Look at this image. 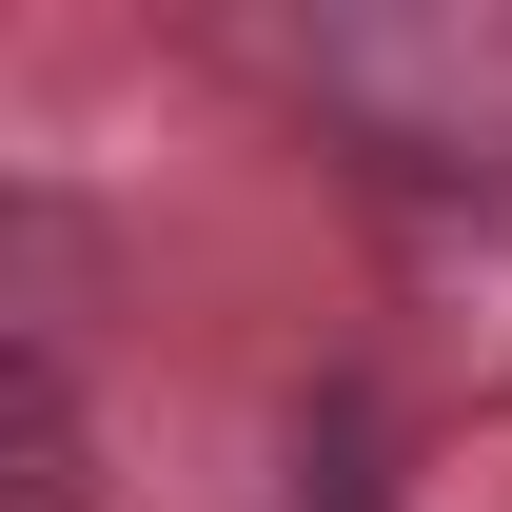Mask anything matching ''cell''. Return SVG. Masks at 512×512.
<instances>
[{"label": "cell", "instance_id": "1", "mask_svg": "<svg viewBox=\"0 0 512 512\" xmlns=\"http://www.w3.org/2000/svg\"><path fill=\"white\" fill-rule=\"evenodd\" d=\"M0 512H99V414H79L60 335L0 355Z\"/></svg>", "mask_w": 512, "mask_h": 512}, {"label": "cell", "instance_id": "2", "mask_svg": "<svg viewBox=\"0 0 512 512\" xmlns=\"http://www.w3.org/2000/svg\"><path fill=\"white\" fill-rule=\"evenodd\" d=\"M276 512H394V434H375V394H316L296 414V493Z\"/></svg>", "mask_w": 512, "mask_h": 512}]
</instances>
